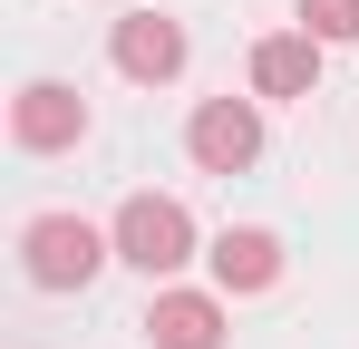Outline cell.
Instances as JSON below:
<instances>
[{"mask_svg":"<svg viewBox=\"0 0 359 349\" xmlns=\"http://www.w3.org/2000/svg\"><path fill=\"white\" fill-rule=\"evenodd\" d=\"M20 252H29V282L39 291H78L97 262H107V233L78 224V214H39V224L20 233Z\"/></svg>","mask_w":359,"mask_h":349,"instance_id":"obj_1","label":"cell"},{"mask_svg":"<svg viewBox=\"0 0 359 349\" xmlns=\"http://www.w3.org/2000/svg\"><path fill=\"white\" fill-rule=\"evenodd\" d=\"M184 252H194L184 204H165V194H126V204H117V262H136V272L156 282V272H175Z\"/></svg>","mask_w":359,"mask_h":349,"instance_id":"obj_2","label":"cell"},{"mask_svg":"<svg viewBox=\"0 0 359 349\" xmlns=\"http://www.w3.org/2000/svg\"><path fill=\"white\" fill-rule=\"evenodd\" d=\"M184 146H194V165H204V174H243L252 156H262V116L243 107V97H204L194 126H184Z\"/></svg>","mask_w":359,"mask_h":349,"instance_id":"obj_3","label":"cell"},{"mask_svg":"<svg viewBox=\"0 0 359 349\" xmlns=\"http://www.w3.org/2000/svg\"><path fill=\"white\" fill-rule=\"evenodd\" d=\"M10 136H20L29 156H59V146H78V136H88V107H78V88H59V78L20 88V107H10Z\"/></svg>","mask_w":359,"mask_h":349,"instance_id":"obj_4","label":"cell"},{"mask_svg":"<svg viewBox=\"0 0 359 349\" xmlns=\"http://www.w3.org/2000/svg\"><path fill=\"white\" fill-rule=\"evenodd\" d=\"M117 68L146 78V88L175 78V68H184V29L165 20V10H126V20H117Z\"/></svg>","mask_w":359,"mask_h":349,"instance_id":"obj_5","label":"cell"},{"mask_svg":"<svg viewBox=\"0 0 359 349\" xmlns=\"http://www.w3.org/2000/svg\"><path fill=\"white\" fill-rule=\"evenodd\" d=\"M146 340L156 349H224V310H214L204 291H165V301L146 310Z\"/></svg>","mask_w":359,"mask_h":349,"instance_id":"obj_6","label":"cell"},{"mask_svg":"<svg viewBox=\"0 0 359 349\" xmlns=\"http://www.w3.org/2000/svg\"><path fill=\"white\" fill-rule=\"evenodd\" d=\"M214 282L224 291H262V282H282V242L272 233H214Z\"/></svg>","mask_w":359,"mask_h":349,"instance_id":"obj_7","label":"cell"},{"mask_svg":"<svg viewBox=\"0 0 359 349\" xmlns=\"http://www.w3.org/2000/svg\"><path fill=\"white\" fill-rule=\"evenodd\" d=\"M311 78H320V39H311V29H301V39H262V49H252V88H262V97H301Z\"/></svg>","mask_w":359,"mask_h":349,"instance_id":"obj_8","label":"cell"},{"mask_svg":"<svg viewBox=\"0 0 359 349\" xmlns=\"http://www.w3.org/2000/svg\"><path fill=\"white\" fill-rule=\"evenodd\" d=\"M301 29L311 39H359V0H301Z\"/></svg>","mask_w":359,"mask_h":349,"instance_id":"obj_9","label":"cell"}]
</instances>
